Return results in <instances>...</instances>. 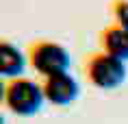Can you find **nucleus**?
Here are the masks:
<instances>
[{
	"instance_id": "1",
	"label": "nucleus",
	"mask_w": 128,
	"mask_h": 124,
	"mask_svg": "<svg viewBox=\"0 0 128 124\" xmlns=\"http://www.w3.org/2000/svg\"><path fill=\"white\" fill-rule=\"evenodd\" d=\"M82 74L98 89H117L126 81V63L106 52H87L82 57Z\"/></svg>"
},
{
	"instance_id": "6",
	"label": "nucleus",
	"mask_w": 128,
	"mask_h": 124,
	"mask_svg": "<svg viewBox=\"0 0 128 124\" xmlns=\"http://www.w3.org/2000/svg\"><path fill=\"white\" fill-rule=\"evenodd\" d=\"M26 65V59L22 55V50L9 39H0V74L9 78H18L22 70Z\"/></svg>"
},
{
	"instance_id": "2",
	"label": "nucleus",
	"mask_w": 128,
	"mask_h": 124,
	"mask_svg": "<svg viewBox=\"0 0 128 124\" xmlns=\"http://www.w3.org/2000/svg\"><path fill=\"white\" fill-rule=\"evenodd\" d=\"M44 100L46 96L41 89V83H35L30 78L18 76V78H9L2 85V102L15 115H35L44 107Z\"/></svg>"
},
{
	"instance_id": "7",
	"label": "nucleus",
	"mask_w": 128,
	"mask_h": 124,
	"mask_svg": "<svg viewBox=\"0 0 128 124\" xmlns=\"http://www.w3.org/2000/svg\"><path fill=\"white\" fill-rule=\"evenodd\" d=\"M108 13L115 20V24L128 28V0H108Z\"/></svg>"
},
{
	"instance_id": "3",
	"label": "nucleus",
	"mask_w": 128,
	"mask_h": 124,
	"mask_svg": "<svg viewBox=\"0 0 128 124\" xmlns=\"http://www.w3.org/2000/svg\"><path fill=\"white\" fill-rule=\"evenodd\" d=\"M26 57H28L30 68L44 78L68 72L70 68V52L65 50V46H61L52 39H44V37L28 41Z\"/></svg>"
},
{
	"instance_id": "5",
	"label": "nucleus",
	"mask_w": 128,
	"mask_h": 124,
	"mask_svg": "<svg viewBox=\"0 0 128 124\" xmlns=\"http://www.w3.org/2000/svg\"><path fill=\"white\" fill-rule=\"evenodd\" d=\"M100 50L111 57H117L122 61H128V28L120 24H108L98 33Z\"/></svg>"
},
{
	"instance_id": "4",
	"label": "nucleus",
	"mask_w": 128,
	"mask_h": 124,
	"mask_svg": "<svg viewBox=\"0 0 128 124\" xmlns=\"http://www.w3.org/2000/svg\"><path fill=\"white\" fill-rule=\"evenodd\" d=\"M41 89H44L46 100L56 104V107H70L78 98V94H80V87H78L76 78L70 76L68 72H61V74H54V76H46L41 81Z\"/></svg>"
}]
</instances>
